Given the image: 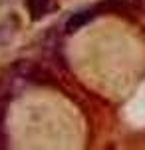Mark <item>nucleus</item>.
<instances>
[{"label":"nucleus","instance_id":"obj_3","mask_svg":"<svg viewBox=\"0 0 145 150\" xmlns=\"http://www.w3.org/2000/svg\"><path fill=\"white\" fill-rule=\"evenodd\" d=\"M141 2H143V6H145V0H141Z\"/></svg>","mask_w":145,"mask_h":150},{"label":"nucleus","instance_id":"obj_1","mask_svg":"<svg viewBox=\"0 0 145 150\" xmlns=\"http://www.w3.org/2000/svg\"><path fill=\"white\" fill-rule=\"evenodd\" d=\"M98 14H100V6H98V8H88V10H79V12H76V14H72L70 20L66 22V30L68 32H76L82 26H86L91 18H96Z\"/></svg>","mask_w":145,"mask_h":150},{"label":"nucleus","instance_id":"obj_2","mask_svg":"<svg viewBox=\"0 0 145 150\" xmlns=\"http://www.w3.org/2000/svg\"><path fill=\"white\" fill-rule=\"evenodd\" d=\"M26 6L34 20H40L54 8V2L52 0H26Z\"/></svg>","mask_w":145,"mask_h":150}]
</instances>
